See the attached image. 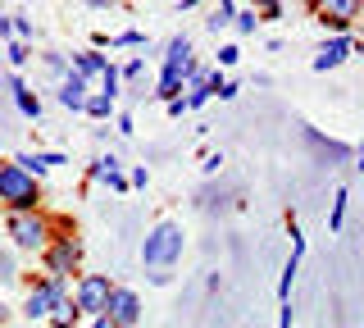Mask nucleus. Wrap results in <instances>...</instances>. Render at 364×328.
I'll return each instance as SVG.
<instances>
[{"label": "nucleus", "mask_w": 364, "mask_h": 328, "mask_svg": "<svg viewBox=\"0 0 364 328\" xmlns=\"http://www.w3.org/2000/svg\"><path fill=\"white\" fill-rule=\"evenodd\" d=\"M182 246H187V237H182V228L173 219L155 223L151 233H146L141 242V265L151 269V282H168L173 278V265L182 260Z\"/></svg>", "instance_id": "f257e3e1"}, {"label": "nucleus", "mask_w": 364, "mask_h": 328, "mask_svg": "<svg viewBox=\"0 0 364 328\" xmlns=\"http://www.w3.org/2000/svg\"><path fill=\"white\" fill-rule=\"evenodd\" d=\"M68 69H73V78L87 87V96H105V100L119 96V69H114V64H109L100 51H77V55H68Z\"/></svg>", "instance_id": "f03ea898"}, {"label": "nucleus", "mask_w": 364, "mask_h": 328, "mask_svg": "<svg viewBox=\"0 0 364 328\" xmlns=\"http://www.w3.org/2000/svg\"><path fill=\"white\" fill-rule=\"evenodd\" d=\"M0 201L9 206V214H28L37 206V178H28L18 164H0Z\"/></svg>", "instance_id": "7ed1b4c3"}, {"label": "nucleus", "mask_w": 364, "mask_h": 328, "mask_svg": "<svg viewBox=\"0 0 364 328\" xmlns=\"http://www.w3.org/2000/svg\"><path fill=\"white\" fill-rule=\"evenodd\" d=\"M109 297H114L109 274H82L77 287H73V305H77V314H87V319H100V314L109 310Z\"/></svg>", "instance_id": "20e7f679"}, {"label": "nucleus", "mask_w": 364, "mask_h": 328, "mask_svg": "<svg viewBox=\"0 0 364 328\" xmlns=\"http://www.w3.org/2000/svg\"><path fill=\"white\" fill-rule=\"evenodd\" d=\"M291 260L282 265V278H278V328H291V282H296V269H301V255H305V237H301V228L291 223Z\"/></svg>", "instance_id": "39448f33"}, {"label": "nucleus", "mask_w": 364, "mask_h": 328, "mask_svg": "<svg viewBox=\"0 0 364 328\" xmlns=\"http://www.w3.org/2000/svg\"><path fill=\"white\" fill-rule=\"evenodd\" d=\"M60 301H68V297H64V278L46 274V278L37 282V287L28 292V305H23V314H28V319H50Z\"/></svg>", "instance_id": "423d86ee"}, {"label": "nucleus", "mask_w": 364, "mask_h": 328, "mask_svg": "<svg viewBox=\"0 0 364 328\" xmlns=\"http://www.w3.org/2000/svg\"><path fill=\"white\" fill-rule=\"evenodd\" d=\"M9 237H14V246L18 251H46V223L37 219V214H9Z\"/></svg>", "instance_id": "0eeeda50"}, {"label": "nucleus", "mask_w": 364, "mask_h": 328, "mask_svg": "<svg viewBox=\"0 0 364 328\" xmlns=\"http://www.w3.org/2000/svg\"><path fill=\"white\" fill-rule=\"evenodd\" d=\"M105 319H109L114 328H132L136 319H141V301H136V292H128V287H114Z\"/></svg>", "instance_id": "6e6552de"}, {"label": "nucleus", "mask_w": 364, "mask_h": 328, "mask_svg": "<svg viewBox=\"0 0 364 328\" xmlns=\"http://www.w3.org/2000/svg\"><path fill=\"white\" fill-rule=\"evenodd\" d=\"M77 260H82V246H77L73 237H60V242H55L50 251H46V269H50L55 278H64L68 269L77 265Z\"/></svg>", "instance_id": "1a4fd4ad"}, {"label": "nucleus", "mask_w": 364, "mask_h": 328, "mask_svg": "<svg viewBox=\"0 0 364 328\" xmlns=\"http://www.w3.org/2000/svg\"><path fill=\"white\" fill-rule=\"evenodd\" d=\"M191 41L187 37H173L168 41V55H164V73H178V78H191Z\"/></svg>", "instance_id": "9d476101"}, {"label": "nucleus", "mask_w": 364, "mask_h": 328, "mask_svg": "<svg viewBox=\"0 0 364 328\" xmlns=\"http://www.w3.org/2000/svg\"><path fill=\"white\" fill-rule=\"evenodd\" d=\"M350 51H355V46H350L346 37H333V41H328L323 51L314 55V73H328V69H337L341 60H350Z\"/></svg>", "instance_id": "9b49d317"}, {"label": "nucleus", "mask_w": 364, "mask_h": 328, "mask_svg": "<svg viewBox=\"0 0 364 328\" xmlns=\"http://www.w3.org/2000/svg\"><path fill=\"white\" fill-rule=\"evenodd\" d=\"M91 178H96V183H109L114 191L128 187V178H123V169H119V155H100V160L91 164Z\"/></svg>", "instance_id": "f8f14e48"}, {"label": "nucleus", "mask_w": 364, "mask_h": 328, "mask_svg": "<svg viewBox=\"0 0 364 328\" xmlns=\"http://www.w3.org/2000/svg\"><path fill=\"white\" fill-rule=\"evenodd\" d=\"M87 100H91V96H87V87L77 83L73 73H68L64 83H60V105H64V110H87Z\"/></svg>", "instance_id": "ddd939ff"}, {"label": "nucleus", "mask_w": 364, "mask_h": 328, "mask_svg": "<svg viewBox=\"0 0 364 328\" xmlns=\"http://www.w3.org/2000/svg\"><path fill=\"white\" fill-rule=\"evenodd\" d=\"M14 164H18V169H23L28 178H41V174H46L50 164H64V155H32V151H23Z\"/></svg>", "instance_id": "4468645a"}, {"label": "nucleus", "mask_w": 364, "mask_h": 328, "mask_svg": "<svg viewBox=\"0 0 364 328\" xmlns=\"http://www.w3.org/2000/svg\"><path fill=\"white\" fill-rule=\"evenodd\" d=\"M318 14H323V23L346 28V23H350V14H360V5H350V0H333V5H318Z\"/></svg>", "instance_id": "2eb2a0df"}, {"label": "nucleus", "mask_w": 364, "mask_h": 328, "mask_svg": "<svg viewBox=\"0 0 364 328\" xmlns=\"http://www.w3.org/2000/svg\"><path fill=\"white\" fill-rule=\"evenodd\" d=\"M9 92H14V105H18L28 119H41V100L32 96L28 87H23V78H9Z\"/></svg>", "instance_id": "dca6fc26"}, {"label": "nucleus", "mask_w": 364, "mask_h": 328, "mask_svg": "<svg viewBox=\"0 0 364 328\" xmlns=\"http://www.w3.org/2000/svg\"><path fill=\"white\" fill-rule=\"evenodd\" d=\"M77 319H82L77 305L73 301H60V305H55V314H50V328H77Z\"/></svg>", "instance_id": "f3484780"}, {"label": "nucleus", "mask_w": 364, "mask_h": 328, "mask_svg": "<svg viewBox=\"0 0 364 328\" xmlns=\"http://www.w3.org/2000/svg\"><path fill=\"white\" fill-rule=\"evenodd\" d=\"M232 18H237V5H228V0H223V5H214V9H210V18H205V23H210L214 32H219V28H228V23H232Z\"/></svg>", "instance_id": "a211bd4d"}, {"label": "nucleus", "mask_w": 364, "mask_h": 328, "mask_svg": "<svg viewBox=\"0 0 364 328\" xmlns=\"http://www.w3.org/2000/svg\"><path fill=\"white\" fill-rule=\"evenodd\" d=\"M82 115H91V119H109V115H114V100H105V96H91Z\"/></svg>", "instance_id": "6ab92c4d"}, {"label": "nucleus", "mask_w": 364, "mask_h": 328, "mask_svg": "<svg viewBox=\"0 0 364 328\" xmlns=\"http://www.w3.org/2000/svg\"><path fill=\"white\" fill-rule=\"evenodd\" d=\"M341 219H346V191H337V196H333V214H328V228H341Z\"/></svg>", "instance_id": "aec40b11"}, {"label": "nucleus", "mask_w": 364, "mask_h": 328, "mask_svg": "<svg viewBox=\"0 0 364 328\" xmlns=\"http://www.w3.org/2000/svg\"><path fill=\"white\" fill-rule=\"evenodd\" d=\"M9 32H14L18 41H28V37H32V18H23V14H9Z\"/></svg>", "instance_id": "412c9836"}, {"label": "nucleus", "mask_w": 364, "mask_h": 328, "mask_svg": "<svg viewBox=\"0 0 364 328\" xmlns=\"http://www.w3.org/2000/svg\"><path fill=\"white\" fill-rule=\"evenodd\" d=\"M28 41H14V46H9V64H14V69H18V64H28Z\"/></svg>", "instance_id": "4be33fe9"}, {"label": "nucleus", "mask_w": 364, "mask_h": 328, "mask_svg": "<svg viewBox=\"0 0 364 328\" xmlns=\"http://www.w3.org/2000/svg\"><path fill=\"white\" fill-rule=\"evenodd\" d=\"M18 269H14V255H0V282H14Z\"/></svg>", "instance_id": "5701e85b"}, {"label": "nucleus", "mask_w": 364, "mask_h": 328, "mask_svg": "<svg viewBox=\"0 0 364 328\" xmlns=\"http://www.w3.org/2000/svg\"><path fill=\"white\" fill-rule=\"evenodd\" d=\"M255 23H259L255 9H237V28H242V32H255Z\"/></svg>", "instance_id": "b1692460"}, {"label": "nucleus", "mask_w": 364, "mask_h": 328, "mask_svg": "<svg viewBox=\"0 0 364 328\" xmlns=\"http://www.w3.org/2000/svg\"><path fill=\"white\" fill-rule=\"evenodd\" d=\"M64 69H68L64 55H46V73H50V78H64Z\"/></svg>", "instance_id": "393cba45"}, {"label": "nucleus", "mask_w": 364, "mask_h": 328, "mask_svg": "<svg viewBox=\"0 0 364 328\" xmlns=\"http://www.w3.org/2000/svg\"><path fill=\"white\" fill-rule=\"evenodd\" d=\"M168 115H173V119H182V115H187V96H178V100H168Z\"/></svg>", "instance_id": "a878e982"}, {"label": "nucleus", "mask_w": 364, "mask_h": 328, "mask_svg": "<svg viewBox=\"0 0 364 328\" xmlns=\"http://www.w3.org/2000/svg\"><path fill=\"white\" fill-rule=\"evenodd\" d=\"M237 55H242L237 46H223V51H219V64H237Z\"/></svg>", "instance_id": "bb28decb"}, {"label": "nucleus", "mask_w": 364, "mask_h": 328, "mask_svg": "<svg viewBox=\"0 0 364 328\" xmlns=\"http://www.w3.org/2000/svg\"><path fill=\"white\" fill-rule=\"evenodd\" d=\"M214 96H219V100H232L237 96V83H219V92H214Z\"/></svg>", "instance_id": "cd10ccee"}, {"label": "nucleus", "mask_w": 364, "mask_h": 328, "mask_svg": "<svg viewBox=\"0 0 364 328\" xmlns=\"http://www.w3.org/2000/svg\"><path fill=\"white\" fill-rule=\"evenodd\" d=\"M82 328H114V324H109V319H105V314H100V319H87V324H82Z\"/></svg>", "instance_id": "c85d7f7f"}, {"label": "nucleus", "mask_w": 364, "mask_h": 328, "mask_svg": "<svg viewBox=\"0 0 364 328\" xmlns=\"http://www.w3.org/2000/svg\"><path fill=\"white\" fill-rule=\"evenodd\" d=\"M5 314H9V310H5V301H0V328H5Z\"/></svg>", "instance_id": "c756f323"}, {"label": "nucleus", "mask_w": 364, "mask_h": 328, "mask_svg": "<svg viewBox=\"0 0 364 328\" xmlns=\"http://www.w3.org/2000/svg\"><path fill=\"white\" fill-rule=\"evenodd\" d=\"M355 169H360V174H364V151H360V164H355Z\"/></svg>", "instance_id": "7c9ffc66"}, {"label": "nucleus", "mask_w": 364, "mask_h": 328, "mask_svg": "<svg viewBox=\"0 0 364 328\" xmlns=\"http://www.w3.org/2000/svg\"><path fill=\"white\" fill-rule=\"evenodd\" d=\"M360 14H364V5H360Z\"/></svg>", "instance_id": "2f4dec72"}]
</instances>
